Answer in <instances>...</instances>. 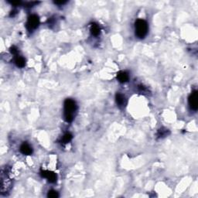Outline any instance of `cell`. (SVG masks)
<instances>
[{
    "instance_id": "cell-1",
    "label": "cell",
    "mask_w": 198,
    "mask_h": 198,
    "mask_svg": "<svg viewBox=\"0 0 198 198\" xmlns=\"http://www.w3.org/2000/svg\"><path fill=\"white\" fill-rule=\"evenodd\" d=\"M77 106L75 101L68 98L63 104V117L67 122H71L75 119Z\"/></svg>"
},
{
    "instance_id": "cell-2",
    "label": "cell",
    "mask_w": 198,
    "mask_h": 198,
    "mask_svg": "<svg viewBox=\"0 0 198 198\" xmlns=\"http://www.w3.org/2000/svg\"><path fill=\"white\" fill-rule=\"evenodd\" d=\"M149 26L147 22L144 19H139L135 23V35L139 39H143L148 33Z\"/></svg>"
},
{
    "instance_id": "cell-3",
    "label": "cell",
    "mask_w": 198,
    "mask_h": 198,
    "mask_svg": "<svg viewBox=\"0 0 198 198\" xmlns=\"http://www.w3.org/2000/svg\"><path fill=\"white\" fill-rule=\"evenodd\" d=\"M40 25V18L37 15L33 14L30 15L28 17L27 22H26V27L30 32L35 30Z\"/></svg>"
},
{
    "instance_id": "cell-4",
    "label": "cell",
    "mask_w": 198,
    "mask_h": 198,
    "mask_svg": "<svg viewBox=\"0 0 198 198\" xmlns=\"http://www.w3.org/2000/svg\"><path fill=\"white\" fill-rule=\"evenodd\" d=\"M188 102L191 110L197 111L198 108V96L197 91H193L189 96Z\"/></svg>"
},
{
    "instance_id": "cell-5",
    "label": "cell",
    "mask_w": 198,
    "mask_h": 198,
    "mask_svg": "<svg viewBox=\"0 0 198 198\" xmlns=\"http://www.w3.org/2000/svg\"><path fill=\"white\" fill-rule=\"evenodd\" d=\"M40 175L43 178H46L50 183H55L57 179V176L56 173L49 170H42L40 172Z\"/></svg>"
},
{
    "instance_id": "cell-6",
    "label": "cell",
    "mask_w": 198,
    "mask_h": 198,
    "mask_svg": "<svg viewBox=\"0 0 198 198\" xmlns=\"http://www.w3.org/2000/svg\"><path fill=\"white\" fill-rule=\"evenodd\" d=\"M115 101L118 106L120 108H123L127 105V99L125 96L121 93H117L115 95Z\"/></svg>"
},
{
    "instance_id": "cell-7",
    "label": "cell",
    "mask_w": 198,
    "mask_h": 198,
    "mask_svg": "<svg viewBox=\"0 0 198 198\" xmlns=\"http://www.w3.org/2000/svg\"><path fill=\"white\" fill-rule=\"evenodd\" d=\"M19 150L21 152V153H23V155H27V156H28V155H31V154L33 153V149H32L30 147V146L28 143H26V142H23V143L21 145Z\"/></svg>"
},
{
    "instance_id": "cell-8",
    "label": "cell",
    "mask_w": 198,
    "mask_h": 198,
    "mask_svg": "<svg viewBox=\"0 0 198 198\" xmlns=\"http://www.w3.org/2000/svg\"><path fill=\"white\" fill-rule=\"evenodd\" d=\"M117 79L121 83H126L129 79V76H128V73L126 71H119L117 74Z\"/></svg>"
},
{
    "instance_id": "cell-9",
    "label": "cell",
    "mask_w": 198,
    "mask_h": 198,
    "mask_svg": "<svg viewBox=\"0 0 198 198\" xmlns=\"http://www.w3.org/2000/svg\"><path fill=\"white\" fill-rule=\"evenodd\" d=\"M15 64L18 67V68H24L26 65V60L23 57L17 56L15 58Z\"/></svg>"
},
{
    "instance_id": "cell-10",
    "label": "cell",
    "mask_w": 198,
    "mask_h": 198,
    "mask_svg": "<svg viewBox=\"0 0 198 198\" xmlns=\"http://www.w3.org/2000/svg\"><path fill=\"white\" fill-rule=\"evenodd\" d=\"M90 30H91V34H92L93 36H95V37H98V36L99 35V34H100V33H101L100 27H99V26H98L97 23H92L91 24Z\"/></svg>"
},
{
    "instance_id": "cell-11",
    "label": "cell",
    "mask_w": 198,
    "mask_h": 198,
    "mask_svg": "<svg viewBox=\"0 0 198 198\" xmlns=\"http://www.w3.org/2000/svg\"><path fill=\"white\" fill-rule=\"evenodd\" d=\"M170 130L169 129H167V128H159L158 130V132H157V137L159 138V139H160V138H164L166 137V136H167V135H170Z\"/></svg>"
},
{
    "instance_id": "cell-12",
    "label": "cell",
    "mask_w": 198,
    "mask_h": 198,
    "mask_svg": "<svg viewBox=\"0 0 198 198\" xmlns=\"http://www.w3.org/2000/svg\"><path fill=\"white\" fill-rule=\"evenodd\" d=\"M73 139V135L70 134V133L68 132L64 134L63 136V138L61 139V142L63 143V144H67L68 142H70Z\"/></svg>"
},
{
    "instance_id": "cell-13",
    "label": "cell",
    "mask_w": 198,
    "mask_h": 198,
    "mask_svg": "<svg viewBox=\"0 0 198 198\" xmlns=\"http://www.w3.org/2000/svg\"><path fill=\"white\" fill-rule=\"evenodd\" d=\"M47 197L50 198H57L59 197L58 193L55 190H50L47 193Z\"/></svg>"
},
{
    "instance_id": "cell-14",
    "label": "cell",
    "mask_w": 198,
    "mask_h": 198,
    "mask_svg": "<svg viewBox=\"0 0 198 198\" xmlns=\"http://www.w3.org/2000/svg\"><path fill=\"white\" fill-rule=\"evenodd\" d=\"M10 52H11V54L15 55V56H18V54H19L18 48H17V47H15V46L11 47V48H10Z\"/></svg>"
},
{
    "instance_id": "cell-15",
    "label": "cell",
    "mask_w": 198,
    "mask_h": 198,
    "mask_svg": "<svg viewBox=\"0 0 198 198\" xmlns=\"http://www.w3.org/2000/svg\"><path fill=\"white\" fill-rule=\"evenodd\" d=\"M138 88H139V91L140 92H141V93H142V94H145L146 92H147V91H148V90H147L145 86H143V85H139Z\"/></svg>"
},
{
    "instance_id": "cell-16",
    "label": "cell",
    "mask_w": 198,
    "mask_h": 198,
    "mask_svg": "<svg viewBox=\"0 0 198 198\" xmlns=\"http://www.w3.org/2000/svg\"><path fill=\"white\" fill-rule=\"evenodd\" d=\"M65 3H67V1H55V2H54V4H56V5L58 6L63 5V4H65Z\"/></svg>"
},
{
    "instance_id": "cell-17",
    "label": "cell",
    "mask_w": 198,
    "mask_h": 198,
    "mask_svg": "<svg viewBox=\"0 0 198 198\" xmlns=\"http://www.w3.org/2000/svg\"><path fill=\"white\" fill-rule=\"evenodd\" d=\"M9 3H10L11 5L15 6H19L21 4V2H20V1H17V2H9Z\"/></svg>"
},
{
    "instance_id": "cell-18",
    "label": "cell",
    "mask_w": 198,
    "mask_h": 198,
    "mask_svg": "<svg viewBox=\"0 0 198 198\" xmlns=\"http://www.w3.org/2000/svg\"><path fill=\"white\" fill-rule=\"evenodd\" d=\"M16 14H17V11H12V12H11V13H10V17H14L15 15Z\"/></svg>"
}]
</instances>
